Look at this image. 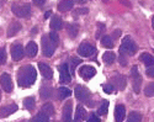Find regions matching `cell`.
I'll list each match as a JSON object with an SVG mask.
<instances>
[{"label": "cell", "instance_id": "cell-1", "mask_svg": "<svg viewBox=\"0 0 154 122\" xmlns=\"http://www.w3.org/2000/svg\"><path fill=\"white\" fill-rule=\"evenodd\" d=\"M37 72L32 66H25L17 73V83L22 88H29L36 81Z\"/></svg>", "mask_w": 154, "mask_h": 122}, {"label": "cell", "instance_id": "cell-2", "mask_svg": "<svg viewBox=\"0 0 154 122\" xmlns=\"http://www.w3.org/2000/svg\"><path fill=\"white\" fill-rule=\"evenodd\" d=\"M137 52V44L136 42L130 37L126 36L122 40V43L120 46V53L122 56H133Z\"/></svg>", "mask_w": 154, "mask_h": 122}, {"label": "cell", "instance_id": "cell-3", "mask_svg": "<svg viewBox=\"0 0 154 122\" xmlns=\"http://www.w3.org/2000/svg\"><path fill=\"white\" fill-rule=\"evenodd\" d=\"M11 10L17 17H23L26 19L30 16L31 14V5L27 4V3H20V2H16L12 4L11 6Z\"/></svg>", "mask_w": 154, "mask_h": 122}, {"label": "cell", "instance_id": "cell-4", "mask_svg": "<svg viewBox=\"0 0 154 122\" xmlns=\"http://www.w3.org/2000/svg\"><path fill=\"white\" fill-rule=\"evenodd\" d=\"M54 50H56L54 44L49 41L48 36L45 35L42 37V52H43V54L46 57H52L53 53H54Z\"/></svg>", "mask_w": 154, "mask_h": 122}, {"label": "cell", "instance_id": "cell-5", "mask_svg": "<svg viewBox=\"0 0 154 122\" xmlns=\"http://www.w3.org/2000/svg\"><path fill=\"white\" fill-rule=\"evenodd\" d=\"M131 75H132V84H133V90L136 94H139L140 91V84H142V78L138 72V68L134 66L131 70Z\"/></svg>", "mask_w": 154, "mask_h": 122}, {"label": "cell", "instance_id": "cell-6", "mask_svg": "<svg viewBox=\"0 0 154 122\" xmlns=\"http://www.w3.org/2000/svg\"><path fill=\"white\" fill-rule=\"evenodd\" d=\"M59 80L62 84H68L70 83V79H72V74H70V72H69V67L67 63H63L60 67H59Z\"/></svg>", "mask_w": 154, "mask_h": 122}, {"label": "cell", "instance_id": "cell-7", "mask_svg": "<svg viewBox=\"0 0 154 122\" xmlns=\"http://www.w3.org/2000/svg\"><path fill=\"white\" fill-rule=\"evenodd\" d=\"M95 52H96L95 47L91 46L90 43H86V42L82 43V44L78 47V53H79L82 57H90V56H93Z\"/></svg>", "mask_w": 154, "mask_h": 122}, {"label": "cell", "instance_id": "cell-8", "mask_svg": "<svg viewBox=\"0 0 154 122\" xmlns=\"http://www.w3.org/2000/svg\"><path fill=\"white\" fill-rule=\"evenodd\" d=\"M96 74V70L94 67L91 66H83L80 69H79V75L85 79V80H89V79H91L94 75Z\"/></svg>", "mask_w": 154, "mask_h": 122}, {"label": "cell", "instance_id": "cell-9", "mask_svg": "<svg viewBox=\"0 0 154 122\" xmlns=\"http://www.w3.org/2000/svg\"><path fill=\"white\" fill-rule=\"evenodd\" d=\"M74 94H75V97L78 99L79 101H86L89 95H90V93H89L88 88L85 87H82V85H76V88L74 90Z\"/></svg>", "mask_w": 154, "mask_h": 122}, {"label": "cell", "instance_id": "cell-10", "mask_svg": "<svg viewBox=\"0 0 154 122\" xmlns=\"http://www.w3.org/2000/svg\"><path fill=\"white\" fill-rule=\"evenodd\" d=\"M0 84H2L4 91L11 93V90H12V80H11V77L8 74V73L2 74V77H0Z\"/></svg>", "mask_w": 154, "mask_h": 122}, {"label": "cell", "instance_id": "cell-11", "mask_svg": "<svg viewBox=\"0 0 154 122\" xmlns=\"http://www.w3.org/2000/svg\"><path fill=\"white\" fill-rule=\"evenodd\" d=\"M23 47L21 44H12L11 46V57L14 60H21L23 57Z\"/></svg>", "mask_w": 154, "mask_h": 122}, {"label": "cell", "instance_id": "cell-12", "mask_svg": "<svg viewBox=\"0 0 154 122\" xmlns=\"http://www.w3.org/2000/svg\"><path fill=\"white\" fill-rule=\"evenodd\" d=\"M72 111H73V105L70 101H68L63 106V112H62V117L64 122H72Z\"/></svg>", "mask_w": 154, "mask_h": 122}, {"label": "cell", "instance_id": "cell-13", "mask_svg": "<svg viewBox=\"0 0 154 122\" xmlns=\"http://www.w3.org/2000/svg\"><path fill=\"white\" fill-rule=\"evenodd\" d=\"M112 83H113V85H115V87H116L119 90H123V89L126 88L127 80H126V77H125V75L117 74V75H115V77H113Z\"/></svg>", "mask_w": 154, "mask_h": 122}, {"label": "cell", "instance_id": "cell-14", "mask_svg": "<svg viewBox=\"0 0 154 122\" xmlns=\"http://www.w3.org/2000/svg\"><path fill=\"white\" fill-rule=\"evenodd\" d=\"M21 30V23L17 21H12L9 27H8V37H14L15 35H17Z\"/></svg>", "mask_w": 154, "mask_h": 122}, {"label": "cell", "instance_id": "cell-15", "mask_svg": "<svg viewBox=\"0 0 154 122\" xmlns=\"http://www.w3.org/2000/svg\"><path fill=\"white\" fill-rule=\"evenodd\" d=\"M86 118V110L82 106V105H79L78 107H76V110H75V116H74V120H72L73 122H82V121H84Z\"/></svg>", "mask_w": 154, "mask_h": 122}, {"label": "cell", "instance_id": "cell-16", "mask_svg": "<svg viewBox=\"0 0 154 122\" xmlns=\"http://www.w3.org/2000/svg\"><path fill=\"white\" fill-rule=\"evenodd\" d=\"M126 117V107L123 105H117L115 108V118L116 122H122Z\"/></svg>", "mask_w": 154, "mask_h": 122}, {"label": "cell", "instance_id": "cell-17", "mask_svg": "<svg viewBox=\"0 0 154 122\" xmlns=\"http://www.w3.org/2000/svg\"><path fill=\"white\" fill-rule=\"evenodd\" d=\"M73 5H74V0H60L58 3V10L62 11V13H66V11L73 9Z\"/></svg>", "mask_w": 154, "mask_h": 122}, {"label": "cell", "instance_id": "cell-18", "mask_svg": "<svg viewBox=\"0 0 154 122\" xmlns=\"http://www.w3.org/2000/svg\"><path fill=\"white\" fill-rule=\"evenodd\" d=\"M38 68H40L43 78H46V79H52V78H53V72H52V69H51L46 63H38Z\"/></svg>", "mask_w": 154, "mask_h": 122}, {"label": "cell", "instance_id": "cell-19", "mask_svg": "<svg viewBox=\"0 0 154 122\" xmlns=\"http://www.w3.org/2000/svg\"><path fill=\"white\" fill-rule=\"evenodd\" d=\"M16 110H17V105H15V104L8 105V106H5V107H3L2 110H0V116H4V117L10 116L11 114L16 112Z\"/></svg>", "mask_w": 154, "mask_h": 122}, {"label": "cell", "instance_id": "cell-20", "mask_svg": "<svg viewBox=\"0 0 154 122\" xmlns=\"http://www.w3.org/2000/svg\"><path fill=\"white\" fill-rule=\"evenodd\" d=\"M37 51H38V47H37V44H36L33 41L29 42L27 46H26V50H25L26 54H27L29 57H31V58L35 57V56L37 54Z\"/></svg>", "mask_w": 154, "mask_h": 122}, {"label": "cell", "instance_id": "cell-21", "mask_svg": "<svg viewBox=\"0 0 154 122\" xmlns=\"http://www.w3.org/2000/svg\"><path fill=\"white\" fill-rule=\"evenodd\" d=\"M102 60H104V63L106 64H113L115 60H116V54H115L112 51H107L102 54Z\"/></svg>", "mask_w": 154, "mask_h": 122}, {"label": "cell", "instance_id": "cell-22", "mask_svg": "<svg viewBox=\"0 0 154 122\" xmlns=\"http://www.w3.org/2000/svg\"><path fill=\"white\" fill-rule=\"evenodd\" d=\"M49 26H51V29H52V30H56V31L62 30V27H63V21H62L60 17H58V16H53L52 20H51Z\"/></svg>", "mask_w": 154, "mask_h": 122}, {"label": "cell", "instance_id": "cell-23", "mask_svg": "<svg viewBox=\"0 0 154 122\" xmlns=\"http://www.w3.org/2000/svg\"><path fill=\"white\" fill-rule=\"evenodd\" d=\"M139 59L142 60V62H143L147 67H150V66H153V63H154L153 56H150L149 53H142V54L139 56Z\"/></svg>", "mask_w": 154, "mask_h": 122}, {"label": "cell", "instance_id": "cell-24", "mask_svg": "<svg viewBox=\"0 0 154 122\" xmlns=\"http://www.w3.org/2000/svg\"><path fill=\"white\" fill-rule=\"evenodd\" d=\"M67 31H68V35L70 36L72 38L76 37V35H78V31H79V26L76 25V23H69L67 26Z\"/></svg>", "mask_w": 154, "mask_h": 122}, {"label": "cell", "instance_id": "cell-25", "mask_svg": "<svg viewBox=\"0 0 154 122\" xmlns=\"http://www.w3.org/2000/svg\"><path fill=\"white\" fill-rule=\"evenodd\" d=\"M42 111L49 117V116H53L54 115V107H53V105L51 104V102H47V104H45L43 106H42Z\"/></svg>", "mask_w": 154, "mask_h": 122}, {"label": "cell", "instance_id": "cell-26", "mask_svg": "<svg viewBox=\"0 0 154 122\" xmlns=\"http://www.w3.org/2000/svg\"><path fill=\"white\" fill-rule=\"evenodd\" d=\"M140 121H142V115L139 112L132 111L130 115H128V118L126 122H140Z\"/></svg>", "mask_w": 154, "mask_h": 122}, {"label": "cell", "instance_id": "cell-27", "mask_svg": "<svg viewBox=\"0 0 154 122\" xmlns=\"http://www.w3.org/2000/svg\"><path fill=\"white\" fill-rule=\"evenodd\" d=\"M58 95H59V99H67V97L72 95V91L66 87H60L58 89Z\"/></svg>", "mask_w": 154, "mask_h": 122}, {"label": "cell", "instance_id": "cell-28", "mask_svg": "<svg viewBox=\"0 0 154 122\" xmlns=\"http://www.w3.org/2000/svg\"><path fill=\"white\" fill-rule=\"evenodd\" d=\"M48 116L43 112V111H41V112H38L37 115H36V117H33L32 120H31V122H48Z\"/></svg>", "mask_w": 154, "mask_h": 122}, {"label": "cell", "instance_id": "cell-29", "mask_svg": "<svg viewBox=\"0 0 154 122\" xmlns=\"http://www.w3.org/2000/svg\"><path fill=\"white\" fill-rule=\"evenodd\" d=\"M113 38L110 37V36H104V37L101 38V44L106 47V48H112L113 47Z\"/></svg>", "mask_w": 154, "mask_h": 122}, {"label": "cell", "instance_id": "cell-30", "mask_svg": "<svg viewBox=\"0 0 154 122\" xmlns=\"http://www.w3.org/2000/svg\"><path fill=\"white\" fill-rule=\"evenodd\" d=\"M23 105L27 110H32L35 107V105H36V101H35V99L32 96H29V97H26V99L23 100Z\"/></svg>", "mask_w": 154, "mask_h": 122}, {"label": "cell", "instance_id": "cell-31", "mask_svg": "<svg viewBox=\"0 0 154 122\" xmlns=\"http://www.w3.org/2000/svg\"><path fill=\"white\" fill-rule=\"evenodd\" d=\"M48 38H49V41L52 42L53 44H54V47H57L58 46V43H59V36L57 35V32H54V31H52L49 35H48Z\"/></svg>", "mask_w": 154, "mask_h": 122}, {"label": "cell", "instance_id": "cell-32", "mask_svg": "<svg viewBox=\"0 0 154 122\" xmlns=\"http://www.w3.org/2000/svg\"><path fill=\"white\" fill-rule=\"evenodd\" d=\"M40 94H41V96L42 97H45V99H49L51 96H52V89H49V88H41V90H40Z\"/></svg>", "mask_w": 154, "mask_h": 122}, {"label": "cell", "instance_id": "cell-33", "mask_svg": "<svg viewBox=\"0 0 154 122\" xmlns=\"http://www.w3.org/2000/svg\"><path fill=\"white\" fill-rule=\"evenodd\" d=\"M107 108H109V101H104L100 105V107L97 110V114L99 115H106L107 114Z\"/></svg>", "mask_w": 154, "mask_h": 122}, {"label": "cell", "instance_id": "cell-34", "mask_svg": "<svg viewBox=\"0 0 154 122\" xmlns=\"http://www.w3.org/2000/svg\"><path fill=\"white\" fill-rule=\"evenodd\" d=\"M70 63H72V72H73V74H74V69H75L76 66H79L82 63V59L76 58V57H73V58H70Z\"/></svg>", "mask_w": 154, "mask_h": 122}, {"label": "cell", "instance_id": "cell-35", "mask_svg": "<svg viewBox=\"0 0 154 122\" xmlns=\"http://www.w3.org/2000/svg\"><path fill=\"white\" fill-rule=\"evenodd\" d=\"M154 84L153 83H150V84H148L147 85V88H146V95L147 96H149V97H152L153 95H154Z\"/></svg>", "mask_w": 154, "mask_h": 122}, {"label": "cell", "instance_id": "cell-36", "mask_svg": "<svg viewBox=\"0 0 154 122\" xmlns=\"http://www.w3.org/2000/svg\"><path fill=\"white\" fill-rule=\"evenodd\" d=\"M102 89L106 94H112L113 93V85L112 84H104L102 85Z\"/></svg>", "mask_w": 154, "mask_h": 122}, {"label": "cell", "instance_id": "cell-37", "mask_svg": "<svg viewBox=\"0 0 154 122\" xmlns=\"http://www.w3.org/2000/svg\"><path fill=\"white\" fill-rule=\"evenodd\" d=\"M6 62V52L4 48H0V64H5Z\"/></svg>", "mask_w": 154, "mask_h": 122}, {"label": "cell", "instance_id": "cell-38", "mask_svg": "<svg viewBox=\"0 0 154 122\" xmlns=\"http://www.w3.org/2000/svg\"><path fill=\"white\" fill-rule=\"evenodd\" d=\"M88 122H101V120L99 118L97 115H95V114H90V116H89V118H88Z\"/></svg>", "mask_w": 154, "mask_h": 122}, {"label": "cell", "instance_id": "cell-39", "mask_svg": "<svg viewBox=\"0 0 154 122\" xmlns=\"http://www.w3.org/2000/svg\"><path fill=\"white\" fill-rule=\"evenodd\" d=\"M147 75L150 77V78L154 77V68H153V66H150V67L147 68Z\"/></svg>", "mask_w": 154, "mask_h": 122}, {"label": "cell", "instance_id": "cell-40", "mask_svg": "<svg viewBox=\"0 0 154 122\" xmlns=\"http://www.w3.org/2000/svg\"><path fill=\"white\" fill-rule=\"evenodd\" d=\"M89 13V9L84 8V9H78L75 11V15H80V14H88Z\"/></svg>", "mask_w": 154, "mask_h": 122}, {"label": "cell", "instance_id": "cell-41", "mask_svg": "<svg viewBox=\"0 0 154 122\" xmlns=\"http://www.w3.org/2000/svg\"><path fill=\"white\" fill-rule=\"evenodd\" d=\"M45 2H46V0H33V4L36 6H42L45 4Z\"/></svg>", "mask_w": 154, "mask_h": 122}, {"label": "cell", "instance_id": "cell-42", "mask_svg": "<svg viewBox=\"0 0 154 122\" xmlns=\"http://www.w3.org/2000/svg\"><path fill=\"white\" fill-rule=\"evenodd\" d=\"M120 63H121V66H126V64H127V60H126L125 56H122V54H121V57H120Z\"/></svg>", "mask_w": 154, "mask_h": 122}, {"label": "cell", "instance_id": "cell-43", "mask_svg": "<svg viewBox=\"0 0 154 122\" xmlns=\"http://www.w3.org/2000/svg\"><path fill=\"white\" fill-rule=\"evenodd\" d=\"M49 15H51V11H47V13L45 14V19H48V17H49Z\"/></svg>", "mask_w": 154, "mask_h": 122}, {"label": "cell", "instance_id": "cell-44", "mask_svg": "<svg viewBox=\"0 0 154 122\" xmlns=\"http://www.w3.org/2000/svg\"><path fill=\"white\" fill-rule=\"evenodd\" d=\"M76 2H78L79 4H84V3L86 2V0H76Z\"/></svg>", "mask_w": 154, "mask_h": 122}, {"label": "cell", "instance_id": "cell-45", "mask_svg": "<svg viewBox=\"0 0 154 122\" xmlns=\"http://www.w3.org/2000/svg\"><path fill=\"white\" fill-rule=\"evenodd\" d=\"M31 33H37V27H35V29H32V31H31Z\"/></svg>", "mask_w": 154, "mask_h": 122}, {"label": "cell", "instance_id": "cell-46", "mask_svg": "<svg viewBox=\"0 0 154 122\" xmlns=\"http://www.w3.org/2000/svg\"><path fill=\"white\" fill-rule=\"evenodd\" d=\"M0 99H2V91H0Z\"/></svg>", "mask_w": 154, "mask_h": 122}, {"label": "cell", "instance_id": "cell-47", "mask_svg": "<svg viewBox=\"0 0 154 122\" xmlns=\"http://www.w3.org/2000/svg\"><path fill=\"white\" fill-rule=\"evenodd\" d=\"M104 2H105V3H106V2H107V0H104Z\"/></svg>", "mask_w": 154, "mask_h": 122}]
</instances>
